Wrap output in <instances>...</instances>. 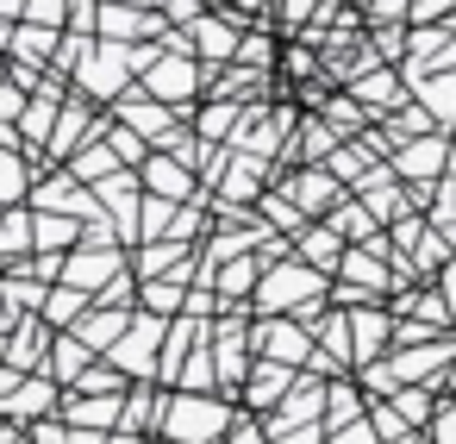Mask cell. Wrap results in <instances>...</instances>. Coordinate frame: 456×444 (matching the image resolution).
Returning <instances> with one entry per match:
<instances>
[{"label":"cell","instance_id":"1","mask_svg":"<svg viewBox=\"0 0 456 444\" xmlns=\"http://www.w3.org/2000/svg\"><path fill=\"white\" fill-rule=\"evenodd\" d=\"M225 425H232V419H225L219 400H200V394H175V400H169V438H175V444H219Z\"/></svg>","mask_w":456,"mask_h":444},{"label":"cell","instance_id":"2","mask_svg":"<svg viewBox=\"0 0 456 444\" xmlns=\"http://www.w3.org/2000/svg\"><path fill=\"white\" fill-rule=\"evenodd\" d=\"M319 288H325V282H319V269H300V263H288V269H275V275H269V282L256 288V300H263V307L275 313V307H294V300L306 307V300H313Z\"/></svg>","mask_w":456,"mask_h":444},{"label":"cell","instance_id":"3","mask_svg":"<svg viewBox=\"0 0 456 444\" xmlns=\"http://www.w3.org/2000/svg\"><path fill=\"white\" fill-rule=\"evenodd\" d=\"M157 338H163V325H157V319H138V325H132V332L119 338L113 363H119V369H138V375H144V369L157 363Z\"/></svg>","mask_w":456,"mask_h":444},{"label":"cell","instance_id":"4","mask_svg":"<svg viewBox=\"0 0 456 444\" xmlns=\"http://www.w3.org/2000/svg\"><path fill=\"white\" fill-rule=\"evenodd\" d=\"M263 350H269L275 363H306V357H313V338H306L300 325H269V332H263Z\"/></svg>","mask_w":456,"mask_h":444},{"label":"cell","instance_id":"5","mask_svg":"<svg viewBox=\"0 0 456 444\" xmlns=\"http://www.w3.org/2000/svg\"><path fill=\"white\" fill-rule=\"evenodd\" d=\"M45 407H57V388H51V382H13V388H7V413H13V419L45 413Z\"/></svg>","mask_w":456,"mask_h":444},{"label":"cell","instance_id":"6","mask_svg":"<svg viewBox=\"0 0 456 444\" xmlns=\"http://www.w3.org/2000/svg\"><path fill=\"white\" fill-rule=\"evenodd\" d=\"M194 45H200L207 57H238V51H244V45H238L225 26H213V20H200V26H194Z\"/></svg>","mask_w":456,"mask_h":444},{"label":"cell","instance_id":"7","mask_svg":"<svg viewBox=\"0 0 456 444\" xmlns=\"http://www.w3.org/2000/svg\"><path fill=\"white\" fill-rule=\"evenodd\" d=\"M213 344H219V375H225V382H238V350H244L250 338H244L238 325H225V332H219Z\"/></svg>","mask_w":456,"mask_h":444},{"label":"cell","instance_id":"8","mask_svg":"<svg viewBox=\"0 0 456 444\" xmlns=\"http://www.w3.org/2000/svg\"><path fill=\"white\" fill-rule=\"evenodd\" d=\"M113 400H119V394H88V400H69V419H82V425H107V419H113Z\"/></svg>","mask_w":456,"mask_h":444},{"label":"cell","instance_id":"9","mask_svg":"<svg viewBox=\"0 0 456 444\" xmlns=\"http://www.w3.org/2000/svg\"><path fill=\"white\" fill-rule=\"evenodd\" d=\"M82 300H88L82 288H57V294H45V325H51V319H76Z\"/></svg>","mask_w":456,"mask_h":444},{"label":"cell","instance_id":"10","mask_svg":"<svg viewBox=\"0 0 456 444\" xmlns=\"http://www.w3.org/2000/svg\"><path fill=\"white\" fill-rule=\"evenodd\" d=\"M151 182H157L163 201H182V194H188V176H182L175 163H151Z\"/></svg>","mask_w":456,"mask_h":444},{"label":"cell","instance_id":"11","mask_svg":"<svg viewBox=\"0 0 456 444\" xmlns=\"http://www.w3.org/2000/svg\"><path fill=\"white\" fill-rule=\"evenodd\" d=\"M188 82H194V70H163V76L151 82V95H163V101H182V95H188Z\"/></svg>","mask_w":456,"mask_h":444},{"label":"cell","instance_id":"12","mask_svg":"<svg viewBox=\"0 0 456 444\" xmlns=\"http://www.w3.org/2000/svg\"><path fill=\"white\" fill-rule=\"evenodd\" d=\"M38 244H45V257H51V244H76V226L45 213V219H38Z\"/></svg>","mask_w":456,"mask_h":444},{"label":"cell","instance_id":"13","mask_svg":"<svg viewBox=\"0 0 456 444\" xmlns=\"http://www.w3.org/2000/svg\"><path fill=\"white\" fill-rule=\"evenodd\" d=\"M294 201H306V207H325V201H331V182H325V176H300V182H294Z\"/></svg>","mask_w":456,"mask_h":444},{"label":"cell","instance_id":"14","mask_svg":"<svg viewBox=\"0 0 456 444\" xmlns=\"http://www.w3.org/2000/svg\"><path fill=\"white\" fill-rule=\"evenodd\" d=\"M219 288H225V294H232V300H238V294H244V288H256V263H232V269H225V275H219Z\"/></svg>","mask_w":456,"mask_h":444},{"label":"cell","instance_id":"15","mask_svg":"<svg viewBox=\"0 0 456 444\" xmlns=\"http://www.w3.org/2000/svg\"><path fill=\"white\" fill-rule=\"evenodd\" d=\"M144 307L169 313V307H182V288H175V282H151V288H144Z\"/></svg>","mask_w":456,"mask_h":444},{"label":"cell","instance_id":"16","mask_svg":"<svg viewBox=\"0 0 456 444\" xmlns=\"http://www.w3.org/2000/svg\"><path fill=\"white\" fill-rule=\"evenodd\" d=\"M51 45H57L51 32H20V38H13V51H20V57H51Z\"/></svg>","mask_w":456,"mask_h":444},{"label":"cell","instance_id":"17","mask_svg":"<svg viewBox=\"0 0 456 444\" xmlns=\"http://www.w3.org/2000/svg\"><path fill=\"white\" fill-rule=\"evenodd\" d=\"M250 400H256V407L281 400V369H263V375H256V388H250Z\"/></svg>","mask_w":456,"mask_h":444},{"label":"cell","instance_id":"18","mask_svg":"<svg viewBox=\"0 0 456 444\" xmlns=\"http://www.w3.org/2000/svg\"><path fill=\"white\" fill-rule=\"evenodd\" d=\"M126 119H132L138 132H163V126H169V113H157V107H126Z\"/></svg>","mask_w":456,"mask_h":444},{"label":"cell","instance_id":"19","mask_svg":"<svg viewBox=\"0 0 456 444\" xmlns=\"http://www.w3.org/2000/svg\"><path fill=\"white\" fill-rule=\"evenodd\" d=\"M107 169H113V151H101V144L82 151V163H76V176H107Z\"/></svg>","mask_w":456,"mask_h":444},{"label":"cell","instance_id":"20","mask_svg":"<svg viewBox=\"0 0 456 444\" xmlns=\"http://www.w3.org/2000/svg\"><path fill=\"white\" fill-rule=\"evenodd\" d=\"M26 232H32V219H26V213H13V219H7V251H26V244H32Z\"/></svg>","mask_w":456,"mask_h":444},{"label":"cell","instance_id":"21","mask_svg":"<svg viewBox=\"0 0 456 444\" xmlns=\"http://www.w3.org/2000/svg\"><path fill=\"white\" fill-rule=\"evenodd\" d=\"M225 444H263V425H250V419H238V425H232V438H225Z\"/></svg>","mask_w":456,"mask_h":444},{"label":"cell","instance_id":"22","mask_svg":"<svg viewBox=\"0 0 456 444\" xmlns=\"http://www.w3.org/2000/svg\"><path fill=\"white\" fill-rule=\"evenodd\" d=\"M7 194H13V201L26 194V169H20V157H7Z\"/></svg>","mask_w":456,"mask_h":444},{"label":"cell","instance_id":"23","mask_svg":"<svg viewBox=\"0 0 456 444\" xmlns=\"http://www.w3.org/2000/svg\"><path fill=\"white\" fill-rule=\"evenodd\" d=\"M306 257H319V263H325V257H331V232H313V238H306Z\"/></svg>","mask_w":456,"mask_h":444},{"label":"cell","instance_id":"24","mask_svg":"<svg viewBox=\"0 0 456 444\" xmlns=\"http://www.w3.org/2000/svg\"><path fill=\"white\" fill-rule=\"evenodd\" d=\"M331 444H375V438H369V425H356V419H350V432H338Z\"/></svg>","mask_w":456,"mask_h":444},{"label":"cell","instance_id":"25","mask_svg":"<svg viewBox=\"0 0 456 444\" xmlns=\"http://www.w3.org/2000/svg\"><path fill=\"white\" fill-rule=\"evenodd\" d=\"M32 13H38V20H51V26H57V20H63V0H32Z\"/></svg>","mask_w":456,"mask_h":444},{"label":"cell","instance_id":"26","mask_svg":"<svg viewBox=\"0 0 456 444\" xmlns=\"http://www.w3.org/2000/svg\"><path fill=\"white\" fill-rule=\"evenodd\" d=\"M437 444H456V413H437Z\"/></svg>","mask_w":456,"mask_h":444},{"label":"cell","instance_id":"27","mask_svg":"<svg viewBox=\"0 0 456 444\" xmlns=\"http://www.w3.org/2000/svg\"><path fill=\"white\" fill-rule=\"evenodd\" d=\"M306 7H313V0H288V20H300Z\"/></svg>","mask_w":456,"mask_h":444},{"label":"cell","instance_id":"28","mask_svg":"<svg viewBox=\"0 0 456 444\" xmlns=\"http://www.w3.org/2000/svg\"><path fill=\"white\" fill-rule=\"evenodd\" d=\"M437 7H444V0H419V13H437Z\"/></svg>","mask_w":456,"mask_h":444},{"label":"cell","instance_id":"29","mask_svg":"<svg viewBox=\"0 0 456 444\" xmlns=\"http://www.w3.org/2000/svg\"><path fill=\"white\" fill-rule=\"evenodd\" d=\"M387 444H419V438H412V432H400V438H387Z\"/></svg>","mask_w":456,"mask_h":444},{"label":"cell","instance_id":"30","mask_svg":"<svg viewBox=\"0 0 456 444\" xmlns=\"http://www.w3.org/2000/svg\"><path fill=\"white\" fill-rule=\"evenodd\" d=\"M7 13H26V0H7Z\"/></svg>","mask_w":456,"mask_h":444},{"label":"cell","instance_id":"31","mask_svg":"<svg viewBox=\"0 0 456 444\" xmlns=\"http://www.w3.org/2000/svg\"><path fill=\"white\" fill-rule=\"evenodd\" d=\"M13 444H26V438H13Z\"/></svg>","mask_w":456,"mask_h":444}]
</instances>
